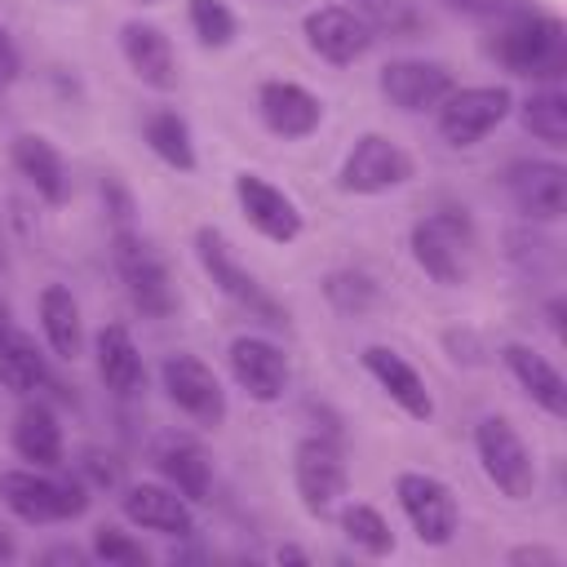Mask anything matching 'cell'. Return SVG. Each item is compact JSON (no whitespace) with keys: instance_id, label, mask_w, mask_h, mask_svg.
Segmentation results:
<instances>
[{"instance_id":"1","label":"cell","mask_w":567,"mask_h":567,"mask_svg":"<svg viewBox=\"0 0 567 567\" xmlns=\"http://www.w3.org/2000/svg\"><path fill=\"white\" fill-rule=\"evenodd\" d=\"M0 496L22 523H35V527L71 523L89 509V483L80 474H58V470H35V465L4 470Z\"/></svg>"},{"instance_id":"2","label":"cell","mask_w":567,"mask_h":567,"mask_svg":"<svg viewBox=\"0 0 567 567\" xmlns=\"http://www.w3.org/2000/svg\"><path fill=\"white\" fill-rule=\"evenodd\" d=\"M496 58L514 71V75H532V80H558L567 66V27L558 13L532 9L505 22V31L496 35Z\"/></svg>"},{"instance_id":"3","label":"cell","mask_w":567,"mask_h":567,"mask_svg":"<svg viewBox=\"0 0 567 567\" xmlns=\"http://www.w3.org/2000/svg\"><path fill=\"white\" fill-rule=\"evenodd\" d=\"M474 456L483 478L505 496V501H532L536 496V456L523 443V434L514 430L509 416H483L474 425Z\"/></svg>"},{"instance_id":"4","label":"cell","mask_w":567,"mask_h":567,"mask_svg":"<svg viewBox=\"0 0 567 567\" xmlns=\"http://www.w3.org/2000/svg\"><path fill=\"white\" fill-rule=\"evenodd\" d=\"M408 248H412V261L425 270V279L456 288L465 279V252L474 248V221L465 208L443 204L439 213H430L412 226Z\"/></svg>"},{"instance_id":"5","label":"cell","mask_w":567,"mask_h":567,"mask_svg":"<svg viewBox=\"0 0 567 567\" xmlns=\"http://www.w3.org/2000/svg\"><path fill=\"white\" fill-rule=\"evenodd\" d=\"M292 487L310 518H328L332 509H341L350 470H346V452L332 434H306L292 447Z\"/></svg>"},{"instance_id":"6","label":"cell","mask_w":567,"mask_h":567,"mask_svg":"<svg viewBox=\"0 0 567 567\" xmlns=\"http://www.w3.org/2000/svg\"><path fill=\"white\" fill-rule=\"evenodd\" d=\"M195 257H199L204 275L213 279V288H217L226 301H235L239 310H248L252 319H261V323H270V328H284V323H288V315L279 310V301L235 261V252H230V244H226V235H221L217 226H199V230H195Z\"/></svg>"},{"instance_id":"7","label":"cell","mask_w":567,"mask_h":567,"mask_svg":"<svg viewBox=\"0 0 567 567\" xmlns=\"http://www.w3.org/2000/svg\"><path fill=\"white\" fill-rule=\"evenodd\" d=\"M394 496H399V509L421 545H430V549L452 545V536L461 532V505H456V492L439 474L403 470L394 478Z\"/></svg>"},{"instance_id":"8","label":"cell","mask_w":567,"mask_h":567,"mask_svg":"<svg viewBox=\"0 0 567 567\" xmlns=\"http://www.w3.org/2000/svg\"><path fill=\"white\" fill-rule=\"evenodd\" d=\"M509 111H514V93L505 84H465L434 106V124L447 146L465 151V146H478Z\"/></svg>"},{"instance_id":"9","label":"cell","mask_w":567,"mask_h":567,"mask_svg":"<svg viewBox=\"0 0 567 567\" xmlns=\"http://www.w3.org/2000/svg\"><path fill=\"white\" fill-rule=\"evenodd\" d=\"M416 177V159L385 133H363L341 159L337 186L346 195H390Z\"/></svg>"},{"instance_id":"10","label":"cell","mask_w":567,"mask_h":567,"mask_svg":"<svg viewBox=\"0 0 567 567\" xmlns=\"http://www.w3.org/2000/svg\"><path fill=\"white\" fill-rule=\"evenodd\" d=\"M111 261H115V270L124 279L128 301L146 319L173 315V279H168V266H164V257L142 235H133L128 226H120L115 239H111Z\"/></svg>"},{"instance_id":"11","label":"cell","mask_w":567,"mask_h":567,"mask_svg":"<svg viewBox=\"0 0 567 567\" xmlns=\"http://www.w3.org/2000/svg\"><path fill=\"white\" fill-rule=\"evenodd\" d=\"M159 381H164V394L177 412H186L195 425L204 430H217L226 421V390H221V377L190 350H173L164 363H159Z\"/></svg>"},{"instance_id":"12","label":"cell","mask_w":567,"mask_h":567,"mask_svg":"<svg viewBox=\"0 0 567 567\" xmlns=\"http://www.w3.org/2000/svg\"><path fill=\"white\" fill-rule=\"evenodd\" d=\"M301 35L315 58H323L332 66H350L368 53L377 27L368 22V13L350 9V4H315L301 18Z\"/></svg>"},{"instance_id":"13","label":"cell","mask_w":567,"mask_h":567,"mask_svg":"<svg viewBox=\"0 0 567 567\" xmlns=\"http://www.w3.org/2000/svg\"><path fill=\"white\" fill-rule=\"evenodd\" d=\"M235 204H239L244 221L261 239H270L279 248L297 244L301 230H306V217H301L297 199L288 190H279L270 177H261V173H235Z\"/></svg>"},{"instance_id":"14","label":"cell","mask_w":567,"mask_h":567,"mask_svg":"<svg viewBox=\"0 0 567 567\" xmlns=\"http://www.w3.org/2000/svg\"><path fill=\"white\" fill-rule=\"evenodd\" d=\"M226 368L235 377V385L252 399V403H279L288 381H292V363L288 354L270 341V337H257V332H244L226 346Z\"/></svg>"},{"instance_id":"15","label":"cell","mask_w":567,"mask_h":567,"mask_svg":"<svg viewBox=\"0 0 567 567\" xmlns=\"http://www.w3.org/2000/svg\"><path fill=\"white\" fill-rule=\"evenodd\" d=\"M377 89L385 93L390 106L408 111V115H421V111H434L452 89V71L443 62H430V58H394L381 66L377 75Z\"/></svg>"},{"instance_id":"16","label":"cell","mask_w":567,"mask_h":567,"mask_svg":"<svg viewBox=\"0 0 567 567\" xmlns=\"http://www.w3.org/2000/svg\"><path fill=\"white\" fill-rule=\"evenodd\" d=\"M505 190L527 221H558L567 213V168L558 159H514Z\"/></svg>"},{"instance_id":"17","label":"cell","mask_w":567,"mask_h":567,"mask_svg":"<svg viewBox=\"0 0 567 567\" xmlns=\"http://www.w3.org/2000/svg\"><path fill=\"white\" fill-rule=\"evenodd\" d=\"M257 111H261V124L284 142H301L323 124V97L297 80H261Z\"/></svg>"},{"instance_id":"18","label":"cell","mask_w":567,"mask_h":567,"mask_svg":"<svg viewBox=\"0 0 567 567\" xmlns=\"http://www.w3.org/2000/svg\"><path fill=\"white\" fill-rule=\"evenodd\" d=\"M359 363H363V372L381 385V394H385L408 421H430V416H434V394H430L425 377H421L399 350H390V346H363Z\"/></svg>"},{"instance_id":"19","label":"cell","mask_w":567,"mask_h":567,"mask_svg":"<svg viewBox=\"0 0 567 567\" xmlns=\"http://www.w3.org/2000/svg\"><path fill=\"white\" fill-rule=\"evenodd\" d=\"M120 509L142 532L177 536V540L195 536V505L177 487H168V483H133V487H124Z\"/></svg>"},{"instance_id":"20","label":"cell","mask_w":567,"mask_h":567,"mask_svg":"<svg viewBox=\"0 0 567 567\" xmlns=\"http://www.w3.org/2000/svg\"><path fill=\"white\" fill-rule=\"evenodd\" d=\"M120 53H124L128 71H133L146 89L168 93V89L177 84V53H173V40L164 35V27L142 22V18H128V22L120 27Z\"/></svg>"},{"instance_id":"21","label":"cell","mask_w":567,"mask_h":567,"mask_svg":"<svg viewBox=\"0 0 567 567\" xmlns=\"http://www.w3.org/2000/svg\"><path fill=\"white\" fill-rule=\"evenodd\" d=\"M501 359H505L509 377L518 381V390H523L545 416H554V421L567 416V381H563V372H558V363H554L549 354H540V350L527 346V341H509V346H501Z\"/></svg>"},{"instance_id":"22","label":"cell","mask_w":567,"mask_h":567,"mask_svg":"<svg viewBox=\"0 0 567 567\" xmlns=\"http://www.w3.org/2000/svg\"><path fill=\"white\" fill-rule=\"evenodd\" d=\"M155 465L168 487H177L190 505H204L213 496V461L190 434H164L155 447Z\"/></svg>"},{"instance_id":"23","label":"cell","mask_w":567,"mask_h":567,"mask_svg":"<svg viewBox=\"0 0 567 567\" xmlns=\"http://www.w3.org/2000/svg\"><path fill=\"white\" fill-rule=\"evenodd\" d=\"M9 439H13V452H18L27 465H35V470H62V452H66V447H62L58 412H53L49 403L27 399V403L18 408V416H13Z\"/></svg>"},{"instance_id":"24","label":"cell","mask_w":567,"mask_h":567,"mask_svg":"<svg viewBox=\"0 0 567 567\" xmlns=\"http://www.w3.org/2000/svg\"><path fill=\"white\" fill-rule=\"evenodd\" d=\"M93 363H97V377L111 394H133L146 377L142 368V350L133 341V332L124 323H102L97 337H93Z\"/></svg>"},{"instance_id":"25","label":"cell","mask_w":567,"mask_h":567,"mask_svg":"<svg viewBox=\"0 0 567 567\" xmlns=\"http://www.w3.org/2000/svg\"><path fill=\"white\" fill-rule=\"evenodd\" d=\"M9 155H13V168L27 177V186H31L44 204H62V199H66V164H62V151H58L49 137H40V133H18L13 146H9Z\"/></svg>"},{"instance_id":"26","label":"cell","mask_w":567,"mask_h":567,"mask_svg":"<svg viewBox=\"0 0 567 567\" xmlns=\"http://www.w3.org/2000/svg\"><path fill=\"white\" fill-rule=\"evenodd\" d=\"M35 310H40V332H44L49 350L58 359H75L80 346H84V319H80V301L71 297V288L66 284H44Z\"/></svg>"},{"instance_id":"27","label":"cell","mask_w":567,"mask_h":567,"mask_svg":"<svg viewBox=\"0 0 567 567\" xmlns=\"http://www.w3.org/2000/svg\"><path fill=\"white\" fill-rule=\"evenodd\" d=\"M44 381H49V363H44L40 346H35L18 323H4V328H0V385H4L9 394L31 399Z\"/></svg>"},{"instance_id":"28","label":"cell","mask_w":567,"mask_h":567,"mask_svg":"<svg viewBox=\"0 0 567 567\" xmlns=\"http://www.w3.org/2000/svg\"><path fill=\"white\" fill-rule=\"evenodd\" d=\"M142 137H146V146L155 151L159 164H168V168H177V173H195V168H199L190 124H186L177 111H168V106L151 111V115L142 120Z\"/></svg>"},{"instance_id":"29","label":"cell","mask_w":567,"mask_h":567,"mask_svg":"<svg viewBox=\"0 0 567 567\" xmlns=\"http://www.w3.org/2000/svg\"><path fill=\"white\" fill-rule=\"evenodd\" d=\"M518 120L549 151H563L567 146V93L563 89H536L532 97H523Z\"/></svg>"},{"instance_id":"30","label":"cell","mask_w":567,"mask_h":567,"mask_svg":"<svg viewBox=\"0 0 567 567\" xmlns=\"http://www.w3.org/2000/svg\"><path fill=\"white\" fill-rule=\"evenodd\" d=\"M341 532H346V540H350L359 554H368V558L394 554V532H390L385 514H381L377 505H368V501L341 505Z\"/></svg>"},{"instance_id":"31","label":"cell","mask_w":567,"mask_h":567,"mask_svg":"<svg viewBox=\"0 0 567 567\" xmlns=\"http://www.w3.org/2000/svg\"><path fill=\"white\" fill-rule=\"evenodd\" d=\"M186 18H190V31L199 35V44H208V49H226L239 35V18L230 13L226 0H186Z\"/></svg>"},{"instance_id":"32","label":"cell","mask_w":567,"mask_h":567,"mask_svg":"<svg viewBox=\"0 0 567 567\" xmlns=\"http://www.w3.org/2000/svg\"><path fill=\"white\" fill-rule=\"evenodd\" d=\"M323 297L341 310V315H363L377 301V284L363 270H332L323 279Z\"/></svg>"},{"instance_id":"33","label":"cell","mask_w":567,"mask_h":567,"mask_svg":"<svg viewBox=\"0 0 567 567\" xmlns=\"http://www.w3.org/2000/svg\"><path fill=\"white\" fill-rule=\"evenodd\" d=\"M93 558H102L106 567H146L151 563V554L142 549V540H133L128 532H120L111 523L93 527Z\"/></svg>"},{"instance_id":"34","label":"cell","mask_w":567,"mask_h":567,"mask_svg":"<svg viewBox=\"0 0 567 567\" xmlns=\"http://www.w3.org/2000/svg\"><path fill=\"white\" fill-rule=\"evenodd\" d=\"M80 478L89 483V492H93V487H115V483H120V470L111 465V456H102L97 447H89V452L80 456Z\"/></svg>"},{"instance_id":"35","label":"cell","mask_w":567,"mask_h":567,"mask_svg":"<svg viewBox=\"0 0 567 567\" xmlns=\"http://www.w3.org/2000/svg\"><path fill=\"white\" fill-rule=\"evenodd\" d=\"M102 199H106V213H111L120 226H128V217H133V195L120 186V177H106V182H102Z\"/></svg>"},{"instance_id":"36","label":"cell","mask_w":567,"mask_h":567,"mask_svg":"<svg viewBox=\"0 0 567 567\" xmlns=\"http://www.w3.org/2000/svg\"><path fill=\"white\" fill-rule=\"evenodd\" d=\"M18 75H22V53H18V44H13L9 27L0 22V89H9Z\"/></svg>"},{"instance_id":"37","label":"cell","mask_w":567,"mask_h":567,"mask_svg":"<svg viewBox=\"0 0 567 567\" xmlns=\"http://www.w3.org/2000/svg\"><path fill=\"white\" fill-rule=\"evenodd\" d=\"M505 563H545V567H554L558 563V549H545V545H518V549H509L505 554Z\"/></svg>"},{"instance_id":"38","label":"cell","mask_w":567,"mask_h":567,"mask_svg":"<svg viewBox=\"0 0 567 567\" xmlns=\"http://www.w3.org/2000/svg\"><path fill=\"white\" fill-rule=\"evenodd\" d=\"M84 558H89V554H84V549H75V545H53V549H44V554H40V563H44V567H49V563H71V567H80Z\"/></svg>"},{"instance_id":"39","label":"cell","mask_w":567,"mask_h":567,"mask_svg":"<svg viewBox=\"0 0 567 567\" xmlns=\"http://www.w3.org/2000/svg\"><path fill=\"white\" fill-rule=\"evenodd\" d=\"M505 0H447V9H456V13H474V18H487V13H496Z\"/></svg>"},{"instance_id":"40","label":"cell","mask_w":567,"mask_h":567,"mask_svg":"<svg viewBox=\"0 0 567 567\" xmlns=\"http://www.w3.org/2000/svg\"><path fill=\"white\" fill-rule=\"evenodd\" d=\"M549 328H554V337H563V297L549 301Z\"/></svg>"},{"instance_id":"41","label":"cell","mask_w":567,"mask_h":567,"mask_svg":"<svg viewBox=\"0 0 567 567\" xmlns=\"http://www.w3.org/2000/svg\"><path fill=\"white\" fill-rule=\"evenodd\" d=\"M275 558H279V563H306V549H297V545H279Z\"/></svg>"},{"instance_id":"42","label":"cell","mask_w":567,"mask_h":567,"mask_svg":"<svg viewBox=\"0 0 567 567\" xmlns=\"http://www.w3.org/2000/svg\"><path fill=\"white\" fill-rule=\"evenodd\" d=\"M9 558H18V545H13V536L0 527V563H9Z\"/></svg>"},{"instance_id":"43","label":"cell","mask_w":567,"mask_h":567,"mask_svg":"<svg viewBox=\"0 0 567 567\" xmlns=\"http://www.w3.org/2000/svg\"><path fill=\"white\" fill-rule=\"evenodd\" d=\"M4 323H13V315H9V301L0 297V328H4Z\"/></svg>"}]
</instances>
